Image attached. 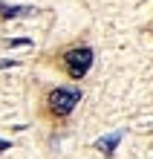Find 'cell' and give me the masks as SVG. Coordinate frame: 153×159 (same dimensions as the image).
<instances>
[{
    "label": "cell",
    "mask_w": 153,
    "mask_h": 159,
    "mask_svg": "<svg viewBox=\"0 0 153 159\" xmlns=\"http://www.w3.org/2000/svg\"><path fill=\"white\" fill-rule=\"evenodd\" d=\"M78 98H81L78 87H58V90L49 93V107L58 116H66V113H72V107L78 104Z\"/></svg>",
    "instance_id": "cell-1"
},
{
    "label": "cell",
    "mask_w": 153,
    "mask_h": 159,
    "mask_svg": "<svg viewBox=\"0 0 153 159\" xmlns=\"http://www.w3.org/2000/svg\"><path fill=\"white\" fill-rule=\"evenodd\" d=\"M66 70H70V75H75V78H81L84 72H87L90 67H92V49H72V52H66Z\"/></svg>",
    "instance_id": "cell-2"
},
{
    "label": "cell",
    "mask_w": 153,
    "mask_h": 159,
    "mask_svg": "<svg viewBox=\"0 0 153 159\" xmlns=\"http://www.w3.org/2000/svg\"><path fill=\"white\" fill-rule=\"evenodd\" d=\"M0 15L6 20H12V17H20V15H38V9L35 6H6V3H0Z\"/></svg>",
    "instance_id": "cell-3"
},
{
    "label": "cell",
    "mask_w": 153,
    "mask_h": 159,
    "mask_svg": "<svg viewBox=\"0 0 153 159\" xmlns=\"http://www.w3.org/2000/svg\"><path fill=\"white\" fill-rule=\"evenodd\" d=\"M119 142H121V133L116 130V133H110V136H101L98 142H95V148H98L101 153H113L119 148Z\"/></svg>",
    "instance_id": "cell-4"
},
{
    "label": "cell",
    "mask_w": 153,
    "mask_h": 159,
    "mask_svg": "<svg viewBox=\"0 0 153 159\" xmlns=\"http://www.w3.org/2000/svg\"><path fill=\"white\" fill-rule=\"evenodd\" d=\"M17 61H0V70H9V67H15Z\"/></svg>",
    "instance_id": "cell-5"
},
{
    "label": "cell",
    "mask_w": 153,
    "mask_h": 159,
    "mask_svg": "<svg viewBox=\"0 0 153 159\" xmlns=\"http://www.w3.org/2000/svg\"><path fill=\"white\" fill-rule=\"evenodd\" d=\"M3 151H9V142H3V139H0V153Z\"/></svg>",
    "instance_id": "cell-6"
}]
</instances>
